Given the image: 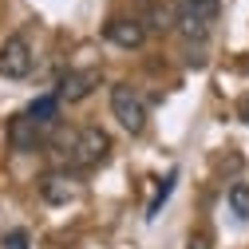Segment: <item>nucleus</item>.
<instances>
[{
    "mask_svg": "<svg viewBox=\"0 0 249 249\" xmlns=\"http://www.w3.org/2000/svg\"><path fill=\"white\" fill-rule=\"evenodd\" d=\"M174 28L182 32V40H206L210 36V24H202V20H178Z\"/></svg>",
    "mask_w": 249,
    "mask_h": 249,
    "instance_id": "obj_11",
    "label": "nucleus"
},
{
    "mask_svg": "<svg viewBox=\"0 0 249 249\" xmlns=\"http://www.w3.org/2000/svg\"><path fill=\"white\" fill-rule=\"evenodd\" d=\"M170 8L178 20H202V24L217 20V0H170Z\"/></svg>",
    "mask_w": 249,
    "mask_h": 249,
    "instance_id": "obj_9",
    "label": "nucleus"
},
{
    "mask_svg": "<svg viewBox=\"0 0 249 249\" xmlns=\"http://www.w3.org/2000/svg\"><path fill=\"white\" fill-rule=\"evenodd\" d=\"M111 159V135L103 127H79L75 142H71V162L83 170H95Z\"/></svg>",
    "mask_w": 249,
    "mask_h": 249,
    "instance_id": "obj_1",
    "label": "nucleus"
},
{
    "mask_svg": "<svg viewBox=\"0 0 249 249\" xmlns=\"http://www.w3.org/2000/svg\"><path fill=\"white\" fill-rule=\"evenodd\" d=\"M241 119L249 123V99H241Z\"/></svg>",
    "mask_w": 249,
    "mask_h": 249,
    "instance_id": "obj_15",
    "label": "nucleus"
},
{
    "mask_svg": "<svg viewBox=\"0 0 249 249\" xmlns=\"http://www.w3.org/2000/svg\"><path fill=\"white\" fill-rule=\"evenodd\" d=\"M111 111L123 123V131L142 135V127H146V103H142V95H139L131 83H115L111 87Z\"/></svg>",
    "mask_w": 249,
    "mask_h": 249,
    "instance_id": "obj_2",
    "label": "nucleus"
},
{
    "mask_svg": "<svg viewBox=\"0 0 249 249\" xmlns=\"http://www.w3.org/2000/svg\"><path fill=\"white\" fill-rule=\"evenodd\" d=\"M103 32H107V40H111L115 48H127V52L142 48V40H146V28H142L139 16H111Z\"/></svg>",
    "mask_w": 249,
    "mask_h": 249,
    "instance_id": "obj_5",
    "label": "nucleus"
},
{
    "mask_svg": "<svg viewBox=\"0 0 249 249\" xmlns=\"http://www.w3.org/2000/svg\"><path fill=\"white\" fill-rule=\"evenodd\" d=\"M40 194H44L48 206H68V202H75L79 186H75V178H71L68 170H48V174L40 178Z\"/></svg>",
    "mask_w": 249,
    "mask_h": 249,
    "instance_id": "obj_6",
    "label": "nucleus"
},
{
    "mask_svg": "<svg viewBox=\"0 0 249 249\" xmlns=\"http://www.w3.org/2000/svg\"><path fill=\"white\" fill-rule=\"evenodd\" d=\"M95 87H99V68H71V71L59 75L55 99L59 103H83Z\"/></svg>",
    "mask_w": 249,
    "mask_h": 249,
    "instance_id": "obj_4",
    "label": "nucleus"
},
{
    "mask_svg": "<svg viewBox=\"0 0 249 249\" xmlns=\"http://www.w3.org/2000/svg\"><path fill=\"white\" fill-rule=\"evenodd\" d=\"M4 249H28V233H24V230H12V233L4 237Z\"/></svg>",
    "mask_w": 249,
    "mask_h": 249,
    "instance_id": "obj_14",
    "label": "nucleus"
},
{
    "mask_svg": "<svg viewBox=\"0 0 249 249\" xmlns=\"http://www.w3.org/2000/svg\"><path fill=\"white\" fill-rule=\"evenodd\" d=\"M186 249H213V233L210 230H194L186 237Z\"/></svg>",
    "mask_w": 249,
    "mask_h": 249,
    "instance_id": "obj_13",
    "label": "nucleus"
},
{
    "mask_svg": "<svg viewBox=\"0 0 249 249\" xmlns=\"http://www.w3.org/2000/svg\"><path fill=\"white\" fill-rule=\"evenodd\" d=\"M8 142H12V150H20V154H32V150H40L44 135L32 127V119H28V115H16V119L8 123Z\"/></svg>",
    "mask_w": 249,
    "mask_h": 249,
    "instance_id": "obj_7",
    "label": "nucleus"
},
{
    "mask_svg": "<svg viewBox=\"0 0 249 249\" xmlns=\"http://www.w3.org/2000/svg\"><path fill=\"white\" fill-rule=\"evenodd\" d=\"M32 44H28L24 36H8L4 44H0V75L4 79H24L28 71H32Z\"/></svg>",
    "mask_w": 249,
    "mask_h": 249,
    "instance_id": "obj_3",
    "label": "nucleus"
},
{
    "mask_svg": "<svg viewBox=\"0 0 249 249\" xmlns=\"http://www.w3.org/2000/svg\"><path fill=\"white\" fill-rule=\"evenodd\" d=\"M24 115L32 119V127H36L40 135H48V131H55V127H59V99H55V95L32 99V103H28V111H24Z\"/></svg>",
    "mask_w": 249,
    "mask_h": 249,
    "instance_id": "obj_8",
    "label": "nucleus"
},
{
    "mask_svg": "<svg viewBox=\"0 0 249 249\" xmlns=\"http://www.w3.org/2000/svg\"><path fill=\"white\" fill-rule=\"evenodd\" d=\"M174 178L178 174H166V182L159 186V194H154V202H150V210H146V217H159V210H162V202L170 198V190H174Z\"/></svg>",
    "mask_w": 249,
    "mask_h": 249,
    "instance_id": "obj_12",
    "label": "nucleus"
},
{
    "mask_svg": "<svg viewBox=\"0 0 249 249\" xmlns=\"http://www.w3.org/2000/svg\"><path fill=\"white\" fill-rule=\"evenodd\" d=\"M226 202H230V213L245 222V217H249V182H233L230 194H226Z\"/></svg>",
    "mask_w": 249,
    "mask_h": 249,
    "instance_id": "obj_10",
    "label": "nucleus"
}]
</instances>
